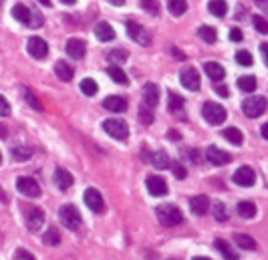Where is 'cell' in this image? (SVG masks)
Returning <instances> with one entry per match:
<instances>
[{"label":"cell","instance_id":"obj_29","mask_svg":"<svg viewBox=\"0 0 268 260\" xmlns=\"http://www.w3.org/2000/svg\"><path fill=\"white\" fill-rule=\"evenodd\" d=\"M107 75L117 83V85H127V75H125V71H123L121 67H117V65L107 67Z\"/></svg>","mask_w":268,"mask_h":260},{"label":"cell","instance_id":"obj_33","mask_svg":"<svg viewBox=\"0 0 268 260\" xmlns=\"http://www.w3.org/2000/svg\"><path fill=\"white\" fill-rule=\"evenodd\" d=\"M167 10L173 16H182L188 10V2L186 0H167Z\"/></svg>","mask_w":268,"mask_h":260},{"label":"cell","instance_id":"obj_54","mask_svg":"<svg viewBox=\"0 0 268 260\" xmlns=\"http://www.w3.org/2000/svg\"><path fill=\"white\" fill-rule=\"evenodd\" d=\"M260 133H262V137H264V139H268V123H264V125L260 127Z\"/></svg>","mask_w":268,"mask_h":260},{"label":"cell","instance_id":"obj_26","mask_svg":"<svg viewBox=\"0 0 268 260\" xmlns=\"http://www.w3.org/2000/svg\"><path fill=\"white\" fill-rule=\"evenodd\" d=\"M198 35H200V39H202L204 43H208V45H214L216 41H218L216 28L214 26H208V24H202V26L198 28Z\"/></svg>","mask_w":268,"mask_h":260},{"label":"cell","instance_id":"obj_18","mask_svg":"<svg viewBox=\"0 0 268 260\" xmlns=\"http://www.w3.org/2000/svg\"><path fill=\"white\" fill-rule=\"evenodd\" d=\"M95 37H97L101 43H111V41L115 39V31H113V26H111L109 22L101 20V22L95 24Z\"/></svg>","mask_w":268,"mask_h":260},{"label":"cell","instance_id":"obj_11","mask_svg":"<svg viewBox=\"0 0 268 260\" xmlns=\"http://www.w3.org/2000/svg\"><path fill=\"white\" fill-rule=\"evenodd\" d=\"M127 35H129L131 41H135V43H139V45H150V41H152L150 33H147L139 22H135V20H129V22H127Z\"/></svg>","mask_w":268,"mask_h":260},{"label":"cell","instance_id":"obj_57","mask_svg":"<svg viewBox=\"0 0 268 260\" xmlns=\"http://www.w3.org/2000/svg\"><path fill=\"white\" fill-rule=\"evenodd\" d=\"M0 202H8V198H6V194H4L2 188H0Z\"/></svg>","mask_w":268,"mask_h":260},{"label":"cell","instance_id":"obj_53","mask_svg":"<svg viewBox=\"0 0 268 260\" xmlns=\"http://www.w3.org/2000/svg\"><path fill=\"white\" fill-rule=\"evenodd\" d=\"M171 52H173V56H175V59H186V56L180 52V49H175V47H171Z\"/></svg>","mask_w":268,"mask_h":260},{"label":"cell","instance_id":"obj_2","mask_svg":"<svg viewBox=\"0 0 268 260\" xmlns=\"http://www.w3.org/2000/svg\"><path fill=\"white\" fill-rule=\"evenodd\" d=\"M58 218H61L63 226L69 228V230H79L81 224H83L81 212L75 208L73 204H65V206H61V210H58Z\"/></svg>","mask_w":268,"mask_h":260},{"label":"cell","instance_id":"obj_46","mask_svg":"<svg viewBox=\"0 0 268 260\" xmlns=\"http://www.w3.org/2000/svg\"><path fill=\"white\" fill-rule=\"evenodd\" d=\"M139 119H141V123H145V125H150V123H154V111L150 109V107H141L139 109Z\"/></svg>","mask_w":268,"mask_h":260},{"label":"cell","instance_id":"obj_17","mask_svg":"<svg viewBox=\"0 0 268 260\" xmlns=\"http://www.w3.org/2000/svg\"><path fill=\"white\" fill-rule=\"evenodd\" d=\"M143 103L150 109H154L156 105L160 103V87L156 83H147L143 87Z\"/></svg>","mask_w":268,"mask_h":260},{"label":"cell","instance_id":"obj_23","mask_svg":"<svg viewBox=\"0 0 268 260\" xmlns=\"http://www.w3.org/2000/svg\"><path fill=\"white\" fill-rule=\"evenodd\" d=\"M214 246H216V250H218V252H220V254H222V256H224L226 260H240V258H238V254L234 252V248H232V246H230L226 240H222V238H216Z\"/></svg>","mask_w":268,"mask_h":260},{"label":"cell","instance_id":"obj_47","mask_svg":"<svg viewBox=\"0 0 268 260\" xmlns=\"http://www.w3.org/2000/svg\"><path fill=\"white\" fill-rule=\"evenodd\" d=\"M10 115V103L4 95H0V117H8Z\"/></svg>","mask_w":268,"mask_h":260},{"label":"cell","instance_id":"obj_63","mask_svg":"<svg viewBox=\"0 0 268 260\" xmlns=\"http://www.w3.org/2000/svg\"><path fill=\"white\" fill-rule=\"evenodd\" d=\"M171 260H177V258H171Z\"/></svg>","mask_w":268,"mask_h":260},{"label":"cell","instance_id":"obj_58","mask_svg":"<svg viewBox=\"0 0 268 260\" xmlns=\"http://www.w3.org/2000/svg\"><path fill=\"white\" fill-rule=\"evenodd\" d=\"M39 2H41L43 6H53V2H51V0H39Z\"/></svg>","mask_w":268,"mask_h":260},{"label":"cell","instance_id":"obj_3","mask_svg":"<svg viewBox=\"0 0 268 260\" xmlns=\"http://www.w3.org/2000/svg\"><path fill=\"white\" fill-rule=\"evenodd\" d=\"M202 115H204V119H206L210 125H220V123L226 121L228 111H226L220 103L208 101V103H204V107H202Z\"/></svg>","mask_w":268,"mask_h":260},{"label":"cell","instance_id":"obj_40","mask_svg":"<svg viewBox=\"0 0 268 260\" xmlns=\"http://www.w3.org/2000/svg\"><path fill=\"white\" fill-rule=\"evenodd\" d=\"M236 63H238L240 67H252L254 56L250 54V51H238L236 52Z\"/></svg>","mask_w":268,"mask_h":260},{"label":"cell","instance_id":"obj_52","mask_svg":"<svg viewBox=\"0 0 268 260\" xmlns=\"http://www.w3.org/2000/svg\"><path fill=\"white\" fill-rule=\"evenodd\" d=\"M260 51H262V59H264V63H268V45L266 43H262V45H260Z\"/></svg>","mask_w":268,"mask_h":260},{"label":"cell","instance_id":"obj_31","mask_svg":"<svg viewBox=\"0 0 268 260\" xmlns=\"http://www.w3.org/2000/svg\"><path fill=\"white\" fill-rule=\"evenodd\" d=\"M184 105H186V99H184L182 95L169 91V95H167V109H169V111H182Z\"/></svg>","mask_w":268,"mask_h":260},{"label":"cell","instance_id":"obj_34","mask_svg":"<svg viewBox=\"0 0 268 260\" xmlns=\"http://www.w3.org/2000/svg\"><path fill=\"white\" fill-rule=\"evenodd\" d=\"M150 161H152V165H154V167H158V169H165V167H169V157H167L165 152H156V154H152Z\"/></svg>","mask_w":268,"mask_h":260},{"label":"cell","instance_id":"obj_30","mask_svg":"<svg viewBox=\"0 0 268 260\" xmlns=\"http://www.w3.org/2000/svg\"><path fill=\"white\" fill-rule=\"evenodd\" d=\"M238 87H240L244 93H252V91H256L258 81H256V77L244 75V77H240V79H238Z\"/></svg>","mask_w":268,"mask_h":260},{"label":"cell","instance_id":"obj_39","mask_svg":"<svg viewBox=\"0 0 268 260\" xmlns=\"http://www.w3.org/2000/svg\"><path fill=\"white\" fill-rule=\"evenodd\" d=\"M169 167H171V171H173L175 180H186L188 169H186V165H184L182 161H169Z\"/></svg>","mask_w":268,"mask_h":260},{"label":"cell","instance_id":"obj_51","mask_svg":"<svg viewBox=\"0 0 268 260\" xmlns=\"http://www.w3.org/2000/svg\"><path fill=\"white\" fill-rule=\"evenodd\" d=\"M167 137H169V139H173V141H180V137H182V135H180V133H177L175 129H169V133H167Z\"/></svg>","mask_w":268,"mask_h":260},{"label":"cell","instance_id":"obj_38","mask_svg":"<svg viewBox=\"0 0 268 260\" xmlns=\"http://www.w3.org/2000/svg\"><path fill=\"white\" fill-rule=\"evenodd\" d=\"M43 242H45L47 246H58V242H61L58 230H56V228H49V230L43 234Z\"/></svg>","mask_w":268,"mask_h":260},{"label":"cell","instance_id":"obj_19","mask_svg":"<svg viewBox=\"0 0 268 260\" xmlns=\"http://www.w3.org/2000/svg\"><path fill=\"white\" fill-rule=\"evenodd\" d=\"M103 107L111 111V113H123L127 109V99L119 97V95H109L107 99L103 101Z\"/></svg>","mask_w":268,"mask_h":260},{"label":"cell","instance_id":"obj_16","mask_svg":"<svg viewBox=\"0 0 268 260\" xmlns=\"http://www.w3.org/2000/svg\"><path fill=\"white\" fill-rule=\"evenodd\" d=\"M54 184H56V188L58 190H63V192H67L71 186H73V174L71 171H67V169H63V167H56L54 169V176H53Z\"/></svg>","mask_w":268,"mask_h":260},{"label":"cell","instance_id":"obj_27","mask_svg":"<svg viewBox=\"0 0 268 260\" xmlns=\"http://www.w3.org/2000/svg\"><path fill=\"white\" fill-rule=\"evenodd\" d=\"M234 244H238L244 250H256V240L248 234H234Z\"/></svg>","mask_w":268,"mask_h":260},{"label":"cell","instance_id":"obj_44","mask_svg":"<svg viewBox=\"0 0 268 260\" xmlns=\"http://www.w3.org/2000/svg\"><path fill=\"white\" fill-rule=\"evenodd\" d=\"M43 22H45V16H43L39 10H35V12L31 10V18H28L26 24H28L31 28H39V26H43Z\"/></svg>","mask_w":268,"mask_h":260},{"label":"cell","instance_id":"obj_14","mask_svg":"<svg viewBox=\"0 0 268 260\" xmlns=\"http://www.w3.org/2000/svg\"><path fill=\"white\" fill-rule=\"evenodd\" d=\"M65 51H67V54H69L71 59L81 61V59L85 56V52H87V45H85V41H81V39H69Z\"/></svg>","mask_w":268,"mask_h":260},{"label":"cell","instance_id":"obj_50","mask_svg":"<svg viewBox=\"0 0 268 260\" xmlns=\"http://www.w3.org/2000/svg\"><path fill=\"white\" fill-rule=\"evenodd\" d=\"M214 91L218 95H222V97H228V87H226V85H220V83H218L214 87Z\"/></svg>","mask_w":268,"mask_h":260},{"label":"cell","instance_id":"obj_21","mask_svg":"<svg viewBox=\"0 0 268 260\" xmlns=\"http://www.w3.org/2000/svg\"><path fill=\"white\" fill-rule=\"evenodd\" d=\"M190 208L196 216H204L210 210V198L208 196H194L190 200Z\"/></svg>","mask_w":268,"mask_h":260},{"label":"cell","instance_id":"obj_55","mask_svg":"<svg viewBox=\"0 0 268 260\" xmlns=\"http://www.w3.org/2000/svg\"><path fill=\"white\" fill-rule=\"evenodd\" d=\"M6 135H8V133H6V127H4L2 123H0V139H4Z\"/></svg>","mask_w":268,"mask_h":260},{"label":"cell","instance_id":"obj_1","mask_svg":"<svg viewBox=\"0 0 268 260\" xmlns=\"http://www.w3.org/2000/svg\"><path fill=\"white\" fill-rule=\"evenodd\" d=\"M156 214H158V220H160L163 226H177L184 222V214L182 210L173 204H161L156 208Z\"/></svg>","mask_w":268,"mask_h":260},{"label":"cell","instance_id":"obj_4","mask_svg":"<svg viewBox=\"0 0 268 260\" xmlns=\"http://www.w3.org/2000/svg\"><path fill=\"white\" fill-rule=\"evenodd\" d=\"M22 216H24V224L31 232L41 230V226L45 224V212L37 206H26L22 208Z\"/></svg>","mask_w":268,"mask_h":260},{"label":"cell","instance_id":"obj_20","mask_svg":"<svg viewBox=\"0 0 268 260\" xmlns=\"http://www.w3.org/2000/svg\"><path fill=\"white\" fill-rule=\"evenodd\" d=\"M54 73H56V77H58L61 81H65V83L73 81V77H75V69H73L67 61H56V63H54Z\"/></svg>","mask_w":268,"mask_h":260},{"label":"cell","instance_id":"obj_43","mask_svg":"<svg viewBox=\"0 0 268 260\" xmlns=\"http://www.w3.org/2000/svg\"><path fill=\"white\" fill-rule=\"evenodd\" d=\"M141 6L147 14H154V16L160 14V2L158 0H141Z\"/></svg>","mask_w":268,"mask_h":260},{"label":"cell","instance_id":"obj_22","mask_svg":"<svg viewBox=\"0 0 268 260\" xmlns=\"http://www.w3.org/2000/svg\"><path fill=\"white\" fill-rule=\"evenodd\" d=\"M204 73H206L212 81H222V79L226 77L224 67H222L220 63H216V61H208V63H204Z\"/></svg>","mask_w":268,"mask_h":260},{"label":"cell","instance_id":"obj_62","mask_svg":"<svg viewBox=\"0 0 268 260\" xmlns=\"http://www.w3.org/2000/svg\"><path fill=\"white\" fill-rule=\"evenodd\" d=\"M0 163H2V156H0Z\"/></svg>","mask_w":268,"mask_h":260},{"label":"cell","instance_id":"obj_49","mask_svg":"<svg viewBox=\"0 0 268 260\" xmlns=\"http://www.w3.org/2000/svg\"><path fill=\"white\" fill-rule=\"evenodd\" d=\"M242 39H244V35H242L240 28H232V31H230V41H232V43H240Z\"/></svg>","mask_w":268,"mask_h":260},{"label":"cell","instance_id":"obj_8","mask_svg":"<svg viewBox=\"0 0 268 260\" xmlns=\"http://www.w3.org/2000/svg\"><path fill=\"white\" fill-rule=\"evenodd\" d=\"M180 81H182V85H184L186 89H190V91H198V89H200V83H202L200 73H198V69H194V67H184V69L180 71Z\"/></svg>","mask_w":268,"mask_h":260},{"label":"cell","instance_id":"obj_7","mask_svg":"<svg viewBox=\"0 0 268 260\" xmlns=\"http://www.w3.org/2000/svg\"><path fill=\"white\" fill-rule=\"evenodd\" d=\"M264 109H266V99L260 97V95H256V97H248V99L242 101V111H244L246 117L256 119V117H260V115L264 113Z\"/></svg>","mask_w":268,"mask_h":260},{"label":"cell","instance_id":"obj_48","mask_svg":"<svg viewBox=\"0 0 268 260\" xmlns=\"http://www.w3.org/2000/svg\"><path fill=\"white\" fill-rule=\"evenodd\" d=\"M14 258L16 260H37L33 252H28V250H24V248H18V250L14 252Z\"/></svg>","mask_w":268,"mask_h":260},{"label":"cell","instance_id":"obj_36","mask_svg":"<svg viewBox=\"0 0 268 260\" xmlns=\"http://www.w3.org/2000/svg\"><path fill=\"white\" fill-rule=\"evenodd\" d=\"M127 56H129V54H127L125 49H113V51L107 52V61L111 65H117V67H119L123 61H127Z\"/></svg>","mask_w":268,"mask_h":260},{"label":"cell","instance_id":"obj_59","mask_svg":"<svg viewBox=\"0 0 268 260\" xmlns=\"http://www.w3.org/2000/svg\"><path fill=\"white\" fill-rule=\"evenodd\" d=\"M61 2H63V4H69V6H71V4H75L77 0H61Z\"/></svg>","mask_w":268,"mask_h":260},{"label":"cell","instance_id":"obj_13","mask_svg":"<svg viewBox=\"0 0 268 260\" xmlns=\"http://www.w3.org/2000/svg\"><path fill=\"white\" fill-rule=\"evenodd\" d=\"M145 186H147V192L154 198H161V196L167 194V184H165V180L161 176H147Z\"/></svg>","mask_w":268,"mask_h":260},{"label":"cell","instance_id":"obj_56","mask_svg":"<svg viewBox=\"0 0 268 260\" xmlns=\"http://www.w3.org/2000/svg\"><path fill=\"white\" fill-rule=\"evenodd\" d=\"M109 2H111L113 6H123V4H125V0H109Z\"/></svg>","mask_w":268,"mask_h":260},{"label":"cell","instance_id":"obj_24","mask_svg":"<svg viewBox=\"0 0 268 260\" xmlns=\"http://www.w3.org/2000/svg\"><path fill=\"white\" fill-rule=\"evenodd\" d=\"M236 212H238V216H240V218L250 220V218H254V216H256V204H254V202H248V200L238 202Z\"/></svg>","mask_w":268,"mask_h":260},{"label":"cell","instance_id":"obj_37","mask_svg":"<svg viewBox=\"0 0 268 260\" xmlns=\"http://www.w3.org/2000/svg\"><path fill=\"white\" fill-rule=\"evenodd\" d=\"M22 95H24V101L31 105L35 111H43V103L39 101V97H37V95H35L28 87H24V89H22Z\"/></svg>","mask_w":268,"mask_h":260},{"label":"cell","instance_id":"obj_35","mask_svg":"<svg viewBox=\"0 0 268 260\" xmlns=\"http://www.w3.org/2000/svg\"><path fill=\"white\" fill-rule=\"evenodd\" d=\"M81 91H83V95H87V97H93V95H97V91H99V85L95 83V79H83L81 81Z\"/></svg>","mask_w":268,"mask_h":260},{"label":"cell","instance_id":"obj_12","mask_svg":"<svg viewBox=\"0 0 268 260\" xmlns=\"http://www.w3.org/2000/svg\"><path fill=\"white\" fill-rule=\"evenodd\" d=\"M85 204L89 206V210H93L95 214H101L105 208V202H103V196L97 188H87L85 190Z\"/></svg>","mask_w":268,"mask_h":260},{"label":"cell","instance_id":"obj_45","mask_svg":"<svg viewBox=\"0 0 268 260\" xmlns=\"http://www.w3.org/2000/svg\"><path fill=\"white\" fill-rule=\"evenodd\" d=\"M252 22H254V28H256L260 35H266L268 26H266V18H264V16L254 14V16H252Z\"/></svg>","mask_w":268,"mask_h":260},{"label":"cell","instance_id":"obj_28","mask_svg":"<svg viewBox=\"0 0 268 260\" xmlns=\"http://www.w3.org/2000/svg\"><path fill=\"white\" fill-rule=\"evenodd\" d=\"M222 133H224V137H226L230 143H234V146H242V141H244V135H242V131H240L238 127H226Z\"/></svg>","mask_w":268,"mask_h":260},{"label":"cell","instance_id":"obj_41","mask_svg":"<svg viewBox=\"0 0 268 260\" xmlns=\"http://www.w3.org/2000/svg\"><path fill=\"white\" fill-rule=\"evenodd\" d=\"M12 156L18 161H24V159H28V157L33 156V150L24 148V146H16V148H12Z\"/></svg>","mask_w":268,"mask_h":260},{"label":"cell","instance_id":"obj_15","mask_svg":"<svg viewBox=\"0 0 268 260\" xmlns=\"http://www.w3.org/2000/svg\"><path fill=\"white\" fill-rule=\"evenodd\" d=\"M206 159H208L210 163H214V165H226V163L232 161V156H230L228 152L216 148V146H210V148L206 150Z\"/></svg>","mask_w":268,"mask_h":260},{"label":"cell","instance_id":"obj_6","mask_svg":"<svg viewBox=\"0 0 268 260\" xmlns=\"http://www.w3.org/2000/svg\"><path fill=\"white\" fill-rule=\"evenodd\" d=\"M16 190L24 196V198H39L41 196V186L35 178L31 176H20L16 180Z\"/></svg>","mask_w":268,"mask_h":260},{"label":"cell","instance_id":"obj_9","mask_svg":"<svg viewBox=\"0 0 268 260\" xmlns=\"http://www.w3.org/2000/svg\"><path fill=\"white\" fill-rule=\"evenodd\" d=\"M234 184L236 186H242V188H252L256 184V171L250 167V165H242L234 171Z\"/></svg>","mask_w":268,"mask_h":260},{"label":"cell","instance_id":"obj_25","mask_svg":"<svg viewBox=\"0 0 268 260\" xmlns=\"http://www.w3.org/2000/svg\"><path fill=\"white\" fill-rule=\"evenodd\" d=\"M208 10L218 18H224L228 14V2L226 0H210L208 2Z\"/></svg>","mask_w":268,"mask_h":260},{"label":"cell","instance_id":"obj_10","mask_svg":"<svg viewBox=\"0 0 268 260\" xmlns=\"http://www.w3.org/2000/svg\"><path fill=\"white\" fill-rule=\"evenodd\" d=\"M26 51H28V54H31L33 59L43 61V59L49 56V45H47V41L41 39V37H31L28 43H26Z\"/></svg>","mask_w":268,"mask_h":260},{"label":"cell","instance_id":"obj_60","mask_svg":"<svg viewBox=\"0 0 268 260\" xmlns=\"http://www.w3.org/2000/svg\"><path fill=\"white\" fill-rule=\"evenodd\" d=\"M254 2H256L258 6H264V4H266V0H254Z\"/></svg>","mask_w":268,"mask_h":260},{"label":"cell","instance_id":"obj_42","mask_svg":"<svg viewBox=\"0 0 268 260\" xmlns=\"http://www.w3.org/2000/svg\"><path fill=\"white\" fill-rule=\"evenodd\" d=\"M212 212H214V218L218 222H226V220H228V212H226V206H224L222 202H214Z\"/></svg>","mask_w":268,"mask_h":260},{"label":"cell","instance_id":"obj_32","mask_svg":"<svg viewBox=\"0 0 268 260\" xmlns=\"http://www.w3.org/2000/svg\"><path fill=\"white\" fill-rule=\"evenodd\" d=\"M12 16L18 20V22H28V18H31V10L24 6V4H14L12 6Z\"/></svg>","mask_w":268,"mask_h":260},{"label":"cell","instance_id":"obj_5","mask_svg":"<svg viewBox=\"0 0 268 260\" xmlns=\"http://www.w3.org/2000/svg\"><path fill=\"white\" fill-rule=\"evenodd\" d=\"M103 129L113 139H127L129 137V125L123 119H105Z\"/></svg>","mask_w":268,"mask_h":260},{"label":"cell","instance_id":"obj_61","mask_svg":"<svg viewBox=\"0 0 268 260\" xmlns=\"http://www.w3.org/2000/svg\"><path fill=\"white\" fill-rule=\"evenodd\" d=\"M194 260H212V258H208V256H196Z\"/></svg>","mask_w":268,"mask_h":260}]
</instances>
